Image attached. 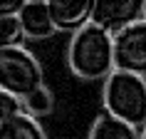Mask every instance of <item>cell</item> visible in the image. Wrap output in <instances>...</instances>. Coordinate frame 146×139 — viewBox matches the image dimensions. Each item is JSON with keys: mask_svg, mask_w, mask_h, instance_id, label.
I'll return each instance as SVG.
<instances>
[{"mask_svg": "<svg viewBox=\"0 0 146 139\" xmlns=\"http://www.w3.org/2000/svg\"><path fill=\"white\" fill-rule=\"evenodd\" d=\"M23 8H25V0H0V17L20 15Z\"/></svg>", "mask_w": 146, "mask_h": 139, "instance_id": "obj_13", "label": "cell"}, {"mask_svg": "<svg viewBox=\"0 0 146 139\" xmlns=\"http://www.w3.org/2000/svg\"><path fill=\"white\" fill-rule=\"evenodd\" d=\"M25 102V114H30L32 119H40V117H47V114H52V109H54V94L50 92V87H40L37 92H32Z\"/></svg>", "mask_w": 146, "mask_h": 139, "instance_id": "obj_10", "label": "cell"}, {"mask_svg": "<svg viewBox=\"0 0 146 139\" xmlns=\"http://www.w3.org/2000/svg\"><path fill=\"white\" fill-rule=\"evenodd\" d=\"M0 139H47L40 119L30 114H17L8 122H0Z\"/></svg>", "mask_w": 146, "mask_h": 139, "instance_id": "obj_9", "label": "cell"}, {"mask_svg": "<svg viewBox=\"0 0 146 139\" xmlns=\"http://www.w3.org/2000/svg\"><path fill=\"white\" fill-rule=\"evenodd\" d=\"M144 17H146V5H144Z\"/></svg>", "mask_w": 146, "mask_h": 139, "instance_id": "obj_15", "label": "cell"}, {"mask_svg": "<svg viewBox=\"0 0 146 139\" xmlns=\"http://www.w3.org/2000/svg\"><path fill=\"white\" fill-rule=\"evenodd\" d=\"M67 67L79 80L97 82L116 72L114 62V35L97 25H87L84 30L72 35L67 45Z\"/></svg>", "mask_w": 146, "mask_h": 139, "instance_id": "obj_1", "label": "cell"}, {"mask_svg": "<svg viewBox=\"0 0 146 139\" xmlns=\"http://www.w3.org/2000/svg\"><path fill=\"white\" fill-rule=\"evenodd\" d=\"M17 114H25V102L15 94H8L0 90V122H8Z\"/></svg>", "mask_w": 146, "mask_h": 139, "instance_id": "obj_12", "label": "cell"}, {"mask_svg": "<svg viewBox=\"0 0 146 139\" xmlns=\"http://www.w3.org/2000/svg\"><path fill=\"white\" fill-rule=\"evenodd\" d=\"M102 102H104V112H109L111 117L136 129L146 127V77L116 70L104 82Z\"/></svg>", "mask_w": 146, "mask_h": 139, "instance_id": "obj_2", "label": "cell"}, {"mask_svg": "<svg viewBox=\"0 0 146 139\" xmlns=\"http://www.w3.org/2000/svg\"><path fill=\"white\" fill-rule=\"evenodd\" d=\"M17 17H20L25 37L30 40H45L57 32L52 23V13H50V3H45V0H27Z\"/></svg>", "mask_w": 146, "mask_h": 139, "instance_id": "obj_7", "label": "cell"}, {"mask_svg": "<svg viewBox=\"0 0 146 139\" xmlns=\"http://www.w3.org/2000/svg\"><path fill=\"white\" fill-rule=\"evenodd\" d=\"M45 87V70L27 47L0 50V90L27 100L32 92Z\"/></svg>", "mask_w": 146, "mask_h": 139, "instance_id": "obj_3", "label": "cell"}, {"mask_svg": "<svg viewBox=\"0 0 146 139\" xmlns=\"http://www.w3.org/2000/svg\"><path fill=\"white\" fill-rule=\"evenodd\" d=\"M141 139H146V127H144V132H141Z\"/></svg>", "mask_w": 146, "mask_h": 139, "instance_id": "obj_14", "label": "cell"}, {"mask_svg": "<svg viewBox=\"0 0 146 139\" xmlns=\"http://www.w3.org/2000/svg\"><path fill=\"white\" fill-rule=\"evenodd\" d=\"M114 62L119 72L146 77V17L114 35Z\"/></svg>", "mask_w": 146, "mask_h": 139, "instance_id": "obj_4", "label": "cell"}, {"mask_svg": "<svg viewBox=\"0 0 146 139\" xmlns=\"http://www.w3.org/2000/svg\"><path fill=\"white\" fill-rule=\"evenodd\" d=\"M92 10L94 3L89 0H50V13L57 32H79L87 25H92Z\"/></svg>", "mask_w": 146, "mask_h": 139, "instance_id": "obj_6", "label": "cell"}, {"mask_svg": "<svg viewBox=\"0 0 146 139\" xmlns=\"http://www.w3.org/2000/svg\"><path fill=\"white\" fill-rule=\"evenodd\" d=\"M87 139H141V132L136 127L111 117L109 112H102L92 122Z\"/></svg>", "mask_w": 146, "mask_h": 139, "instance_id": "obj_8", "label": "cell"}, {"mask_svg": "<svg viewBox=\"0 0 146 139\" xmlns=\"http://www.w3.org/2000/svg\"><path fill=\"white\" fill-rule=\"evenodd\" d=\"M25 40L20 17L10 15V17H0V50L5 47H20V42Z\"/></svg>", "mask_w": 146, "mask_h": 139, "instance_id": "obj_11", "label": "cell"}, {"mask_svg": "<svg viewBox=\"0 0 146 139\" xmlns=\"http://www.w3.org/2000/svg\"><path fill=\"white\" fill-rule=\"evenodd\" d=\"M144 0H94L92 25L116 35L129 25L144 20Z\"/></svg>", "mask_w": 146, "mask_h": 139, "instance_id": "obj_5", "label": "cell"}]
</instances>
